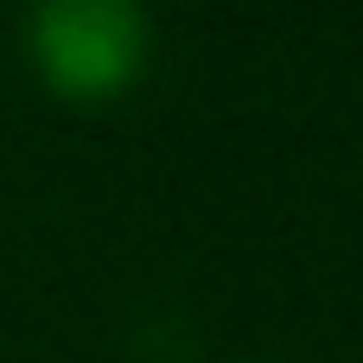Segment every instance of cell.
Wrapping results in <instances>:
<instances>
[{
  "mask_svg": "<svg viewBox=\"0 0 363 363\" xmlns=\"http://www.w3.org/2000/svg\"><path fill=\"white\" fill-rule=\"evenodd\" d=\"M26 51L51 96L102 108L147 77L153 26L134 0H45L26 19Z\"/></svg>",
  "mask_w": 363,
  "mask_h": 363,
  "instance_id": "6da1fadb",
  "label": "cell"
}]
</instances>
